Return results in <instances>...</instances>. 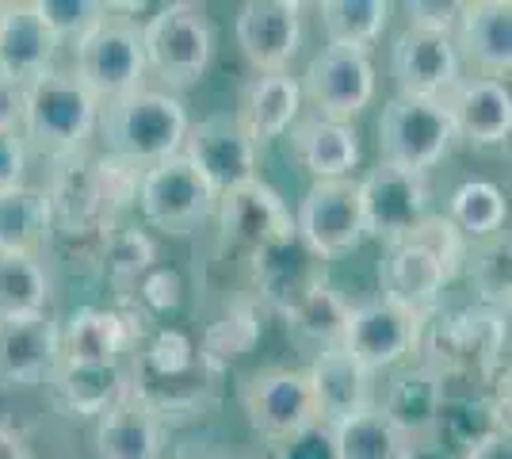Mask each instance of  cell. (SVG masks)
Wrapping results in <instances>:
<instances>
[{
    "label": "cell",
    "mask_w": 512,
    "mask_h": 459,
    "mask_svg": "<svg viewBox=\"0 0 512 459\" xmlns=\"http://www.w3.org/2000/svg\"><path fill=\"white\" fill-rule=\"evenodd\" d=\"M509 314L490 306L436 310L425 322L417 360L444 379V387H486L509 394Z\"/></svg>",
    "instance_id": "1"
},
{
    "label": "cell",
    "mask_w": 512,
    "mask_h": 459,
    "mask_svg": "<svg viewBox=\"0 0 512 459\" xmlns=\"http://www.w3.org/2000/svg\"><path fill=\"white\" fill-rule=\"evenodd\" d=\"M467 268V241L444 215H425L409 234L386 241L379 257V295L417 318L444 310L448 291Z\"/></svg>",
    "instance_id": "2"
},
{
    "label": "cell",
    "mask_w": 512,
    "mask_h": 459,
    "mask_svg": "<svg viewBox=\"0 0 512 459\" xmlns=\"http://www.w3.org/2000/svg\"><path fill=\"white\" fill-rule=\"evenodd\" d=\"M222 372L226 368L211 364L192 333L180 326H153L127 364L130 387L150 402L165 425L211 410Z\"/></svg>",
    "instance_id": "3"
},
{
    "label": "cell",
    "mask_w": 512,
    "mask_h": 459,
    "mask_svg": "<svg viewBox=\"0 0 512 459\" xmlns=\"http://www.w3.org/2000/svg\"><path fill=\"white\" fill-rule=\"evenodd\" d=\"M188 127L192 119L184 100L150 85L100 108V123H96V131L104 138V153H115L142 169H153L184 150Z\"/></svg>",
    "instance_id": "4"
},
{
    "label": "cell",
    "mask_w": 512,
    "mask_h": 459,
    "mask_svg": "<svg viewBox=\"0 0 512 459\" xmlns=\"http://www.w3.org/2000/svg\"><path fill=\"white\" fill-rule=\"evenodd\" d=\"M100 123V104L73 77V69H50L23 88L20 134L27 150L46 153L50 161L85 153Z\"/></svg>",
    "instance_id": "5"
},
{
    "label": "cell",
    "mask_w": 512,
    "mask_h": 459,
    "mask_svg": "<svg viewBox=\"0 0 512 459\" xmlns=\"http://www.w3.org/2000/svg\"><path fill=\"white\" fill-rule=\"evenodd\" d=\"M142 50H146V73L161 81L165 92L180 96L195 88L214 62V23L203 4L172 0L153 8L142 23Z\"/></svg>",
    "instance_id": "6"
},
{
    "label": "cell",
    "mask_w": 512,
    "mask_h": 459,
    "mask_svg": "<svg viewBox=\"0 0 512 459\" xmlns=\"http://www.w3.org/2000/svg\"><path fill=\"white\" fill-rule=\"evenodd\" d=\"M73 77L85 85V92L100 108L146 88L150 73H146V50H142V23L115 16L107 8L104 20L73 43Z\"/></svg>",
    "instance_id": "7"
},
{
    "label": "cell",
    "mask_w": 512,
    "mask_h": 459,
    "mask_svg": "<svg viewBox=\"0 0 512 459\" xmlns=\"http://www.w3.org/2000/svg\"><path fill=\"white\" fill-rule=\"evenodd\" d=\"M134 207L150 230L165 234V238H188L214 219L218 192L184 153H176V157L142 173V188H138Z\"/></svg>",
    "instance_id": "8"
},
{
    "label": "cell",
    "mask_w": 512,
    "mask_h": 459,
    "mask_svg": "<svg viewBox=\"0 0 512 459\" xmlns=\"http://www.w3.org/2000/svg\"><path fill=\"white\" fill-rule=\"evenodd\" d=\"M379 161L409 173H432L455 146V127L444 100L390 96L379 115Z\"/></svg>",
    "instance_id": "9"
},
{
    "label": "cell",
    "mask_w": 512,
    "mask_h": 459,
    "mask_svg": "<svg viewBox=\"0 0 512 459\" xmlns=\"http://www.w3.org/2000/svg\"><path fill=\"white\" fill-rule=\"evenodd\" d=\"M295 219V238L318 257L321 264L341 261L356 253L367 230H363V207H360V180H314L299 199Z\"/></svg>",
    "instance_id": "10"
},
{
    "label": "cell",
    "mask_w": 512,
    "mask_h": 459,
    "mask_svg": "<svg viewBox=\"0 0 512 459\" xmlns=\"http://www.w3.org/2000/svg\"><path fill=\"white\" fill-rule=\"evenodd\" d=\"M237 402H241L249 429L268 444H279V440L318 425V406H314L310 379L302 368L268 364L260 372L245 375L237 387Z\"/></svg>",
    "instance_id": "11"
},
{
    "label": "cell",
    "mask_w": 512,
    "mask_h": 459,
    "mask_svg": "<svg viewBox=\"0 0 512 459\" xmlns=\"http://www.w3.org/2000/svg\"><path fill=\"white\" fill-rule=\"evenodd\" d=\"M425 322L428 318H417L402 306L386 303L383 295H375V299L352 303L341 349L360 364L363 372L379 379V375L417 360Z\"/></svg>",
    "instance_id": "12"
},
{
    "label": "cell",
    "mask_w": 512,
    "mask_h": 459,
    "mask_svg": "<svg viewBox=\"0 0 512 459\" xmlns=\"http://www.w3.org/2000/svg\"><path fill=\"white\" fill-rule=\"evenodd\" d=\"M214 222H218L222 249H230L245 261L264 253V249H272V245H283V241L295 238L291 207L260 176L222 192L218 207H214Z\"/></svg>",
    "instance_id": "13"
},
{
    "label": "cell",
    "mask_w": 512,
    "mask_h": 459,
    "mask_svg": "<svg viewBox=\"0 0 512 459\" xmlns=\"http://www.w3.org/2000/svg\"><path fill=\"white\" fill-rule=\"evenodd\" d=\"M375 88L379 81H375L371 54H356L341 46H321L299 77L302 104H310L314 115L344 119V123L367 111V104L375 100Z\"/></svg>",
    "instance_id": "14"
},
{
    "label": "cell",
    "mask_w": 512,
    "mask_h": 459,
    "mask_svg": "<svg viewBox=\"0 0 512 459\" xmlns=\"http://www.w3.org/2000/svg\"><path fill=\"white\" fill-rule=\"evenodd\" d=\"M153 329L127 306H77L58 318V360L62 364H123Z\"/></svg>",
    "instance_id": "15"
},
{
    "label": "cell",
    "mask_w": 512,
    "mask_h": 459,
    "mask_svg": "<svg viewBox=\"0 0 512 459\" xmlns=\"http://www.w3.org/2000/svg\"><path fill=\"white\" fill-rule=\"evenodd\" d=\"M360 207L367 238H379L383 245L402 238L425 215H432L428 211V176L379 161L375 169H367V176H360Z\"/></svg>",
    "instance_id": "16"
},
{
    "label": "cell",
    "mask_w": 512,
    "mask_h": 459,
    "mask_svg": "<svg viewBox=\"0 0 512 459\" xmlns=\"http://www.w3.org/2000/svg\"><path fill=\"white\" fill-rule=\"evenodd\" d=\"M299 0H245L234 16V39L256 73H287L302 46Z\"/></svg>",
    "instance_id": "17"
},
{
    "label": "cell",
    "mask_w": 512,
    "mask_h": 459,
    "mask_svg": "<svg viewBox=\"0 0 512 459\" xmlns=\"http://www.w3.org/2000/svg\"><path fill=\"white\" fill-rule=\"evenodd\" d=\"M180 153L207 176V184L218 196L256 176V146L249 142V134L241 131L234 111H214V115H203L199 123H192Z\"/></svg>",
    "instance_id": "18"
},
{
    "label": "cell",
    "mask_w": 512,
    "mask_h": 459,
    "mask_svg": "<svg viewBox=\"0 0 512 459\" xmlns=\"http://www.w3.org/2000/svg\"><path fill=\"white\" fill-rule=\"evenodd\" d=\"M245 268H249V295H253L268 314H279V318H283L287 310H295L310 291H318L321 284H329L325 264H321L299 238L256 253V257L245 261Z\"/></svg>",
    "instance_id": "19"
},
{
    "label": "cell",
    "mask_w": 512,
    "mask_h": 459,
    "mask_svg": "<svg viewBox=\"0 0 512 459\" xmlns=\"http://www.w3.org/2000/svg\"><path fill=\"white\" fill-rule=\"evenodd\" d=\"M390 77L398 85V96L444 100L459 85L463 62L448 35H428V31L406 27L390 46Z\"/></svg>",
    "instance_id": "20"
},
{
    "label": "cell",
    "mask_w": 512,
    "mask_h": 459,
    "mask_svg": "<svg viewBox=\"0 0 512 459\" xmlns=\"http://www.w3.org/2000/svg\"><path fill=\"white\" fill-rule=\"evenodd\" d=\"M444 108L455 127V142L474 150H497L512 134V92L493 77H459V85L444 96Z\"/></svg>",
    "instance_id": "21"
},
{
    "label": "cell",
    "mask_w": 512,
    "mask_h": 459,
    "mask_svg": "<svg viewBox=\"0 0 512 459\" xmlns=\"http://www.w3.org/2000/svg\"><path fill=\"white\" fill-rule=\"evenodd\" d=\"M92 444H96V459H165L169 425L142 394L127 387L96 417Z\"/></svg>",
    "instance_id": "22"
},
{
    "label": "cell",
    "mask_w": 512,
    "mask_h": 459,
    "mask_svg": "<svg viewBox=\"0 0 512 459\" xmlns=\"http://www.w3.org/2000/svg\"><path fill=\"white\" fill-rule=\"evenodd\" d=\"M58 364V318L23 314L0 322V387L8 391H35Z\"/></svg>",
    "instance_id": "23"
},
{
    "label": "cell",
    "mask_w": 512,
    "mask_h": 459,
    "mask_svg": "<svg viewBox=\"0 0 512 459\" xmlns=\"http://www.w3.org/2000/svg\"><path fill=\"white\" fill-rule=\"evenodd\" d=\"M383 394H375V406L383 410L413 444H428L436 440V425H440V410H444V398L448 387L444 379L425 368L421 360H409L402 368L386 372Z\"/></svg>",
    "instance_id": "24"
},
{
    "label": "cell",
    "mask_w": 512,
    "mask_h": 459,
    "mask_svg": "<svg viewBox=\"0 0 512 459\" xmlns=\"http://www.w3.org/2000/svg\"><path fill=\"white\" fill-rule=\"evenodd\" d=\"M291 157L299 161V169L310 180H344L352 169H360V131L356 123L344 119H325V115H299L295 127L283 134Z\"/></svg>",
    "instance_id": "25"
},
{
    "label": "cell",
    "mask_w": 512,
    "mask_h": 459,
    "mask_svg": "<svg viewBox=\"0 0 512 459\" xmlns=\"http://www.w3.org/2000/svg\"><path fill=\"white\" fill-rule=\"evenodd\" d=\"M459 62L478 69V77H509L512 69V4L509 0H467L459 27L451 35Z\"/></svg>",
    "instance_id": "26"
},
{
    "label": "cell",
    "mask_w": 512,
    "mask_h": 459,
    "mask_svg": "<svg viewBox=\"0 0 512 459\" xmlns=\"http://www.w3.org/2000/svg\"><path fill=\"white\" fill-rule=\"evenodd\" d=\"M299 115L302 92L299 77H291V73H256V77H249L234 111V119L241 123V131L249 134L256 153L291 131Z\"/></svg>",
    "instance_id": "27"
},
{
    "label": "cell",
    "mask_w": 512,
    "mask_h": 459,
    "mask_svg": "<svg viewBox=\"0 0 512 459\" xmlns=\"http://www.w3.org/2000/svg\"><path fill=\"white\" fill-rule=\"evenodd\" d=\"M58 46L62 43L35 16L31 0L4 4V12H0V77L27 88L35 77L54 69Z\"/></svg>",
    "instance_id": "28"
},
{
    "label": "cell",
    "mask_w": 512,
    "mask_h": 459,
    "mask_svg": "<svg viewBox=\"0 0 512 459\" xmlns=\"http://www.w3.org/2000/svg\"><path fill=\"white\" fill-rule=\"evenodd\" d=\"M46 394L54 410L73 421H96L130 387L127 364H54L46 375Z\"/></svg>",
    "instance_id": "29"
},
{
    "label": "cell",
    "mask_w": 512,
    "mask_h": 459,
    "mask_svg": "<svg viewBox=\"0 0 512 459\" xmlns=\"http://www.w3.org/2000/svg\"><path fill=\"white\" fill-rule=\"evenodd\" d=\"M302 372L310 379L318 421H325V425H337L344 417L375 406V375L363 372L344 349L318 352Z\"/></svg>",
    "instance_id": "30"
},
{
    "label": "cell",
    "mask_w": 512,
    "mask_h": 459,
    "mask_svg": "<svg viewBox=\"0 0 512 459\" xmlns=\"http://www.w3.org/2000/svg\"><path fill=\"white\" fill-rule=\"evenodd\" d=\"M50 207L43 188L16 184L0 192V257H46Z\"/></svg>",
    "instance_id": "31"
},
{
    "label": "cell",
    "mask_w": 512,
    "mask_h": 459,
    "mask_svg": "<svg viewBox=\"0 0 512 459\" xmlns=\"http://www.w3.org/2000/svg\"><path fill=\"white\" fill-rule=\"evenodd\" d=\"M348 314H352V303L333 284H321L295 310H287L283 322H287V337L314 360L318 352L341 349Z\"/></svg>",
    "instance_id": "32"
},
{
    "label": "cell",
    "mask_w": 512,
    "mask_h": 459,
    "mask_svg": "<svg viewBox=\"0 0 512 459\" xmlns=\"http://www.w3.org/2000/svg\"><path fill=\"white\" fill-rule=\"evenodd\" d=\"M264 314H268V310L256 303L249 291H241L234 299H226V306L203 326L195 345H199V352H203L211 364L226 368L230 360H241V356H249V352L260 345Z\"/></svg>",
    "instance_id": "33"
},
{
    "label": "cell",
    "mask_w": 512,
    "mask_h": 459,
    "mask_svg": "<svg viewBox=\"0 0 512 459\" xmlns=\"http://www.w3.org/2000/svg\"><path fill=\"white\" fill-rule=\"evenodd\" d=\"M337 459H417V444L379 410L367 406L360 414L329 425Z\"/></svg>",
    "instance_id": "34"
},
{
    "label": "cell",
    "mask_w": 512,
    "mask_h": 459,
    "mask_svg": "<svg viewBox=\"0 0 512 459\" xmlns=\"http://www.w3.org/2000/svg\"><path fill=\"white\" fill-rule=\"evenodd\" d=\"M390 16H394L390 0H321L318 4L325 46H341L356 54H371V46L390 27Z\"/></svg>",
    "instance_id": "35"
},
{
    "label": "cell",
    "mask_w": 512,
    "mask_h": 459,
    "mask_svg": "<svg viewBox=\"0 0 512 459\" xmlns=\"http://www.w3.org/2000/svg\"><path fill=\"white\" fill-rule=\"evenodd\" d=\"M444 219L459 230V238L467 241V245H478V241H486L505 230L509 199H505V192L493 180H467V184H459L451 192Z\"/></svg>",
    "instance_id": "36"
},
{
    "label": "cell",
    "mask_w": 512,
    "mask_h": 459,
    "mask_svg": "<svg viewBox=\"0 0 512 459\" xmlns=\"http://www.w3.org/2000/svg\"><path fill=\"white\" fill-rule=\"evenodd\" d=\"M153 264H157V245H153V238L142 226L119 222V226L107 230L104 249H100V272H104V280L115 291V303L127 299L134 284L150 272Z\"/></svg>",
    "instance_id": "37"
},
{
    "label": "cell",
    "mask_w": 512,
    "mask_h": 459,
    "mask_svg": "<svg viewBox=\"0 0 512 459\" xmlns=\"http://www.w3.org/2000/svg\"><path fill=\"white\" fill-rule=\"evenodd\" d=\"M54 303L50 264L39 257H0V322L43 314Z\"/></svg>",
    "instance_id": "38"
},
{
    "label": "cell",
    "mask_w": 512,
    "mask_h": 459,
    "mask_svg": "<svg viewBox=\"0 0 512 459\" xmlns=\"http://www.w3.org/2000/svg\"><path fill=\"white\" fill-rule=\"evenodd\" d=\"M463 272H470V284L478 291V306L509 314V230L478 241V245H467V268Z\"/></svg>",
    "instance_id": "39"
},
{
    "label": "cell",
    "mask_w": 512,
    "mask_h": 459,
    "mask_svg": "<svg viewBox=\"0 0 512 459\" xmlns=\"http://www.w3.org/2000/svg\"><path fill=\"white\" fill-rule=\"evenodd\" d=\"M142 165L134 161H123L115 153H100L92 157V180H96V192H100V203H104V215L111 226H119L127 211H134L138 203V188H142Z\"/></svg>",
    "instance_id": "40"
},
{
    "label": "cell",
    "mask_w": 512,
    "mask_h": 459,
    "mask_svg": "<svg viewBox=\"0 0 512 459\" xmlns=\"http://www.w3.org/2000/svg\"><path fill=\"white\" fill-rule=\"evenodd\" d=\"M180 303H184V276L172 268V264H153L150 272L134 284V291H130L123 303L115 306H127V310H138L146 322H153V326H161L157 318H169V314H176L180 310Z\"/></svg>",
    "instance_id": "41"
},
{
    "label": "cell",
    "mask_w": 512,
    "mask_h": 459,
    "mask_svg": "<svg viewBox=\"0 0 512 459\" xmlns=\"http://www.w3.org/2000/svg\"><path fill=\"white\" fill-rule=\"evenodd\" d=\"M31 8L58 43H77L107 16L104 0H31Z\"/></svg>",
    "instance_id": "42"
},
{
    "label": "cell",
    "mask_w": 512,
    "mask_h": 459,
    "mask_svg": "<svg viewBox=\"0 0 512 459\" xmlns=\"http://www.w3.org/2000/svg\"><path fill=\"white\" fill-rule=\"evenodd\" d=\"M463 16V4L459 0H409L406 4V20L413 31H428V35H455Z\"/></svg>",
    "instance_id": "43"
},
{
    "label": "cell",
    "mask_w": 512,
    "mask_h": 459,
    "mask_svg": "<svg viewBox=\"0 0 512 459\" xmlns=\"http://www.w3.org/2000/svg\"><path fill=\"white\" fill-rule=\"evenodd\" d=\"M272 459H337L329 425H325V421H318V425L302 429V433H295V437L272 444Z\"/></svg>",
    "instance_id": "44"
},
{
    "label": "cell",
    "mask_w": 512,
    "mask_h": 459,
    "mask_svg": "<svg viewBox=\"0 0 512 459\" xmlns=\"http://www.w3.org/2000/svg\"><path fill=\"white\" fill-rule=\"evenodd\" d=\"M27 153L20 131H0V192L27 184Z\"/></svg>",
    "instance_id": "45"
},
{
    "label": "cell",
    "mask_w": 512,
    "mask_h": 459,
    "mask_svg": "<svg viewBox=\"0 0 512 459\" xmlns=\"http://www.w3.org/2000/svg\"><path fill=\"white\" fill-rule=\"evenodd\" d=\"M459 459H512L509 429H490V433L474 437L467 448H459Z\"/></svg>",
    "instance_id": "46"
},
{
    "label": "cell",
    "mask_w": 512,
    "mask_h": 459,
    "mask_svg": "<svg viewBox=\"0 0 512 459\" xmlns=\"http://www.w3.org/2000/svg\"><path fill=\"white\" fill-rule=\"evenodd\" d=\"M23 123V85L0 77V131H20Z\"/></svg>",
    "instance_id": "47"
},
{
    "label": "cell",
    "mask_w": 512,
    "mask_h": 459,
    "mask_svg": "<svg viewBox=\"0 0 512 459\" xmlns=\"http://www.w3.org/2000/svg\"><path fill=\"white\" fill-rule=\"evenodd\" d=\"M0 459H31L23 433L12 429V425H4V421H0Z\"/></svg>",
    "instance_id": "48"
},
{
    "label": "cell",
    "mask_w": 512,
    "mask_h": 459,
    "mask_svg": "<svg viewBox=\"0 0 512 459\" xmlns=\"http://www.w3.org/2000/svg\"><path fill=\"white\" fill-rule=\"evenodd\" d=\"M203 459H253V456H203Z\"/></svg>",
    "instance_id": "49"
},
{
    "label": "cell",
    "mask_w": 512,
    "mask_h": 459,
    "mask_svg": "<svg viewBox=\"0 0 512 459\" xmlns=\"http://www.w3.org/2000/svg\"><path fill=\"white\" fill-rule=\"evenodd\" d=\"M0 12H4V0H0Z\"/></svg>",
    "instance_id": "50"
}]
</instances>
